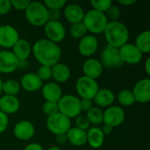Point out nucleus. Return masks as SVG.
I'll use <instances>...</instances> for the list:
<instances>
[{
    "label": "nucleus",
    "mask_w": 150,
    "mask_h": 150,
    "mask_svg": "<svg viewBox=\"0 0 150 150\" xmlns=\"http://www.w3.org/2000/svg\"><path fill=\"white\" fill-rule=\"evenodd\" d=\"M32 53L41 66L53 67L60 62L62 57V49L59 45L47 39L36 40L32 47Z\"/></svg>",
    "instance_id": "1"
},
{
    "label": "nucleus",
    "mask_w": 150,
    "mask_h": 150,
    "mask_svg": "<svg viewBox=\"0 0 150 150\" xmlns=\"http://www.w3.org/2000/svg\"><path fill=\"white\" fill-rule=\"evenodd\" d=\"M103 33L107 45L116 48L121 47L129 40V30L120 21H109Z\"/></svg>",
    "instance_id": "2"
},
{
    "label": "nucleus",
    "mask_w": 150,
    "mask_h": 150,
    "mask_svg": "<svg viewBox=\"0 0 150 150\" xmlns=\"http://www.w3.org/2000/svg\"><path fill=\"white\" fill-rule=\"evenodd\" d=\"M25 16L29 24L34 26H43L48 21V9L41 2L33 1L25 11Z\"/></svg>",
    "instance_id": "3"
},
{
    "label": "nucleus",
    "mask_w": 150,
    "mask_h": 150,
    "mask_svg": "<svg viewBox=\"0 0 150 150\" xmlns=\"http://www.w3.org/2000/svg\"><path fill=\"white\" fill-rule=\"evenodd\" d=\"M82 22L86 27L87 32H90L94 35L104 33L109 21L105 13L91 9L84 13Z\"/></svg>",
    "instance_id": "4"
},
{
    "label": "nucleus",
    "mask_w": 150,
    "mask_h": 150,
    "mask_svg": "<svg viewBox=\"0 0 150 150\" xmlns=\"http://www.w3.org/2000/svg\"><path fill=\"white\" fill-rule=\"evenodd\" d=\"M59 112L67 118L73 119L81 115L82 110L80 105V98L74 95H64L57 102Z\"/></svg>",
    "instance_id": "5"
},
{
    "label": "nucleus",
    "mask_w": 150,
    "mask_h": 150,
    "mask_svg": "<svg viewBox=\"0 0 150 150\" xmlns=\"http://www.w3.org/2000/svg\"><path fill=\"white\" fill-rule=\"evenodd\" d=\"M99 87L97 80L91 79L85 76H80L76 83V91L81 98H88L93 100Z\"/></svg>",
    "instance_id": "6"
},
{
    "label": "nucleus",
    "mask_w": 150,
    "mask_h": 150,
    "mask_svg": "<svg viewBox=\"0 0 150 150\" xmlns=\"http://www.w3.org/2000/svg\"><path fill=\"white\" fill-rule=\"evenodd\" d=\"M46 125L47 129L55 135L66 134L71 128L70 120L60 112L47 117Z\"/></svg>",
    "instance_id": "7"
},
{
    "label": "nucleus",
    "mask_w": 150,
    "mask_h": 150,
    "mask_svg": "<svg viewBox=\"0 0 150 150\" xmlns=\"http://www.w3.org/2000/svg\"><path fill=\"white\" fill-rule=\"evenodd\" d=\"M99 62H101L103 68L105 67L106 69H118L124 65V62L120 55L119 48L110 45H106L103 48L100 54Z\"/></svg>",
    "instance_id": "8"
},
{
    "label": "nucleus",
    "mask_w": 150,
    "mask_h": 150,
    "mask_svg": "<svg viewBox=\"0 0 150 150\" xmlns=\"http://www.w3.org/2000/svg\"><path fill=\"white\" fill-rule=\"evenodd\" d=\"M126 118L125 111L119 105H112L103 112V123L113 127L121 125Z\"/></svg>",
    "instance_id": "9"
},
{
    "label": "nucleus",
    "mask_w": 150,
    "mask_h": 150,
    "mask_svg": "<svg viewBox=\"0 0 150 150\" xmlns=\"http://www.w3.org/2000/svg\"><path fill=\"white\" fill-rule=\"evenodd\" d=\"M44 33L47 40L58 44L66 37V29L61 21H47L44 25Z\"/></svg>",
    "instance_id": "10"
},
{
    "label": "nucleus",
    "mask_w": 150,
    "mask_h": 150,
    "mask_svg": "<svg viewBox=\"0 0 150 150\" xmlns=\"http://www.w3.org/2000/svg\"><path fill=\"white\" fill-rule=\"evenodd\" d=\"M120 55L124 63L135 65L140 63L142 59V53L133 43H126L119 48Z\"/></svg>",
    "instance_id": "11"
},
{
    "label": "nucleus",
    "mask_w": 150,
    "mask_h": 150,
    "mask_svg": "<svg viewBox=\"0 0 150 150\" xmlns=\"http://www.w3.org/2000/svg\"><path fill=\"white\" fill-rule=\"evenodd\" d=\"M19 39V33L14 26L10 25L0 26V47L12 48Z\"/></svg>",
    "instance_id": "12"
},
{
    "label": "nucleus",
    "mask_w": 150,
    "mask_h": 150,
    "mask_svg": "<svg viewBox=\"0 0 150 150\" xmlns=\"http://www.w3.org/2000/svg\"><path fill=\"white\" fill-rule=\"evenodd\" d=\"M135 102L146 104L150 100V79L143 78L138 81L132 91Z\"/></svg>",
    "instance_id": "13"
},
{
    "label": "nucleus",
    "mask_w": 150,
    "mask_h": 150,
    "mask_svg": "<svg viewBox=\"0 0 150 150\" xmlns=\"http://www.w3.org/2000/svg\"><path fill=\"white\" fill-rule=\"evenodd\" d=\"M18 66V60L9 50L0 51V73L11 74L14 72Z\"/></svg>",
    "instance_id": "14"
},
{
    "label": "nucleus",
    "mask_w": 150,
    "mask_h": 150,
    "mask_svg": "<svg viewBox=\"0 0 150 150\" xmlns=\"http://www.w3.org/2000/svg\"><path fill=\"white\" fill-rule=\"evenodd\" d=\"M98 40L93 34H87L78 43V51L84 57L92 56L98 50Z\"/></svg>",
    "instance_id": "15"
},
{
    "label": "nucleus",
    "mask_w": 150,
    "mask_h": 150,
    "mask_svg": "<svg viewBox=\"0 0 150 150\" xmlns=\"http://www.w3.org/2000/svg\"><path fill=\"white\" fill-rule=\"evenodd\" d=\"M35 134V127L28 120H21L13 127V134L19 141L31 140Z\"/></svg>",
    "instance_id": "16"
},
{
    "label": "nucleus",
    "mask_w": 150,
    "mask_h": 150,
    "mask_svg": "<svg viewBox=\"0 0 150 150\" xmlns=\"http://www.w3.org/2000/svg\"><path fill=\"white\" fill-rule=\"evenodd\" d=\"M83 76L97 80L103 73V66L99 60L95 58H88L83 64Z\"/></svg>",
    "instance_id": "17"
},
{
    "label": "nucleus",
    "mask_w": 150,
    "mask_h": 150,
    "mask_svg": "<svg viewBox=\"0 0 150 150\" xmlns=\"http://www.w3.org/2000/svg\"><path fill=\"white\" fill-rule=\"evenodd\" d=\"M84 11L83 7L77 4H67L64 8V17L68 22L71 25L76 23H80L83 21L84 17Z\"/></svg>",
    "instance_id": "18"
},
{
    "label": "nucleus",
    "mask_w": 150,
    "mask_h": 150,
    "mask_svg": "<svg viewBox=\"0 0 150 150\" xmlns=\"http://www.w3.org/2000/svg\"><path fill=\"white\" fill-rule=\"evenodd\" d=\"M41 93L46 101L58 102L62 97V91L60 85L54 82H48L43 84L41 88Z\"/></svg>",
    "instance_id": "19"
},
{
    "label": "nucleus",
    "mask_w": 150,
    "mask_h": 150,
    "mask_svg": "<svg viewBox=\"0 0 150 150\" xmlns=\"http://www.w3.org/2000/svg\"><path fill=\"white\" fill-rule=\"evenodd\" d=\"M19 84L25 91L35 92L42 88L43 82L35 73H26L21 77Z\"/></svg>",
    "instance_id": "20"
},
{
    "label": "nucleus",
    "mask_w": 150,
    "mask_h": 150,
    "mask_svg": "<svg viewBox=\"0 0 150 150\" xmlns=\"http://www.w3.org/2000/svg\"><path fill=\"white\" fill-rule=\"evenodd\" d=\"M20 107V102L15 96L4 95L0 98V111L6 115L16 113Z\"/></svg>",
    "instance_id": "21"
},
{
    "label": "nucleus",
    "mask_w": 150,
    "mask_h": 150,
    "mask_svg": "<svg viewBox=\"0 0 150 150\" xmlns=\"http://www.w3.org/2000/svg\"><path fill=\"white\" fill-rule=\"evenodd\" d=\"M11 52L18 61H27L32 53V46L28 40L19 39L12 47Z\"/></svg>",
    "instance_id": "22"
},
{
    "label": "nucleus",
    "mask_w": 150,
    "mask_h": 150,
    "mask_svg": "<svg viewBox=\"0 0 150 150\" xmlns=\"http://www.w3.org/2000/svg\"><path fill=\"white\" fill-rule=\"evenodd\" d=\"M94 103L98 105V107H109L112 106L115 101L114 93L109 89H99L97 92L96 96L93 98Z\"/></svg>",
    "instance_id": "23"
},
{
    "label": "nucleus",
    "mask_w": 150,
    "mask_h": 150,
    "mask_svg": "<svg viewBox=\"0 0 150 150\" xmlns=\"http://www.w3.org/2000/svg\"><path fill=\"white\" fill-rule=\"evenodd\" d=\"M68 142L75 147H82L87 143V133L76 127H71L66 134Z\"/></svg>",
    "instance_id": "24"
},
{
    "label": "nucleus",
    "mask_w": 150,
    "mask_h": 150,
    "mask_svg": "<svg viewBox=\"0 0 150 150\" xmlns=\"http://www.w3.org/2000/svg\"><path fill=\"white\" fill-rule=\"evenodd\" d=\"M52 78L55 81L56 83H63L69 81L70 78V69L69 68L64 64L58 62L54 65L52 68Z\"/></svg>",
    "instance_id": "25"
},
{
    "label": "nucleus",
    "mask_w": 150,
    "mask_h": 150,
    "mask_svg": "<svg viewBox=\"0 0 150 150\" xmlns=\"http://www.w3.org/2000/svg\"><path fill=\"white\" fill-rule=\"evenodd\" d=\"M87 133V142L90 147L93 149H99L104 144L105 134L98 127H92L88 129Z\"/></svg>",
    "instance_id": "26"
},
{
    "label": "nucleus",
    "mask_w": 150,
    "mask_h": 150,
    "mask_svg": "<svg viewBox=\"0 0 150 150\" xmlns=\"http://www.w3.org/2000/svg\"><path fill=\"white\" fill-rule=\"evenodd\" d=\"M134 45L142 54H149L150 52V32L143 31L138 34L135 39Z\"/></svg>",
    "instance_id": "27"
},
{
    "label": "nucleus",
    "mask_w": 150,
    "mask_h": 150,
    "mask_svg": "<svg viewBox=\"0 0 150 150\" xmlns=\"http://www.w3.org/2000/svg\"><path fill=\"white\" fill-rule=\"evenodd\" d=\"M86 119L91 125L95 127L103 123V111L98 106H93L88 112H86Z\"/></svg>",
    "instance_id": "28"
},
{
    "label": "nucleus",
    "mask_w": 150,
    "mask_h": 150,
    "mask_svg": "<svg viewBox=\"0 0 150 150\" xmlns=\"http://www.w3.org/2000/svg\"><path fill=\"white\" fill-rule=\"evenodd\" d=\"M20 84L18 81L13 79H9L4 82H3L2 85V92L4 93V95L9 96H15L18 94L20 91Z\"/></svg>",
    "instance_id": "29"
},
{
    "label": "nucleus",
    "mask_w": 150,
    "mask_h": 150,
    "mask_svg": "<svg viewBox=\"0 0 150 150\" xmlns=\"http://www.w3.org/2000/svg\"><path fill=\"white\" fill-rule=\"evenodd\" d=\"M117 100L122 106H131L135 103V99L132 91L128 89L121 90L117 95Z\"/></svg>",
    "instance_id": "30"
},
{
    "label": "nucleus",
    "mask_w": 150,
    "mask_h": 150,
    "mask_svg": "<svg viewBox=\"0 0 150 150\" xmlns=\"http://www.w3.org/2000/svg\"><path fill=\"white\" fill-rule=\"evenodd\" d=\"M87 29L83 24V22L72 24L69 27V34L72 38L76 40H81L85 35H87Z\"/></svg>",
    "instance_id": "31"
},
{
    "label": "nucleus",
    "mask_w": 150,
    "mask_h": 150,
    "mask_svg": "<svg viewBox=\"0 0 150 150\" xmlns=\"http://www.w3.org/2000/svg\"><path fill=\"white\" fill-rule=\"evenodd\" d=\"M112 4L113 3L111 0H92L91 2L93 10L103 13H105Z\"/></svg>",
    "instance_id": "32"
},
{
    "label": "nucleus",
    "mask_w": 150,
    "mask_h": 150,
    "mask_svg": "<svg viewBox=\"0 0 150 150\" xmlns=\"http://www.w3.org/2000/svg\"><path fill=\"white\" fill-rule=\"evenodd\" d=\"M42 112L47 116H52L54 114H56L59 112V109H58V105L56 102H49V101H46L43 105H42Z\"/></svg>",
    "instance_id": "33"
},
{
    "label": "nucleus",
    "mask_w": 150,
    "mask_h": 150,
    "mask_svg": "<svg viewBox=\"0 0 150 150\" xmlns=\"http://www.w3.org/2000/svg\"><path fill=\"white\" fill-rule=\"evenodd\" d=\"M52 67H48V66H41L38 69V71L36 73V75L38 76V77L42 81V82H46L48 81L49 79L52 78Z\"/></svg>",
    "instance_id": "34"
},
{
    "label": "nucleus",
    "mask_w": 150,
    "mask_h": 150,
    "mask_svg": "<svg viewBox=\"0 0 150 150\" xmlns=\"http://www.w3.org/2000/svg\"><path fill=\"white\" fill-rule=\"evenodd\" d=\"M105 14L107 17V18L111 19V21H118V19L120 17V10L116 4H112L109 7V9L105 12Z\"/></svg>",
    "instance_id": "35"
},
{
    "label": "nucleus",
    "mask_w": 150,
    "mask_h": 150,
    "mask_svg": "<svg viewBox=\"0 0 150 150\" xmlns=\"http://www.w3.org/2000/svg\"><path fill=\"white\" fill-rule=\"evenodd\" d=\"M45 6L48 10H61L66 5L65 0H45Z\"/></svg>",
    "instance_id": "36"
},
{
    "label": "nucleus",
    "mask_w": 150,
    "mask_h": 150,
    "mask_svg": "<svg viewBox=\"0 0 150 150\" xmlns=\"http://www.w3.org/2000/svg\"><path fill=\"white\" fill-rule=\"evenodd\" d=\"M76 126L77 128L86 131L90 128L91 124L89 123L88 120L83 115H79L76 118Z\"/></svg>",
    "instance_id": "37"
},
{
    "label": "nucleus",
    "mask_w": 150,
    "mask_h": 150,
    "mask_svg": "<svg viewBox=\"0 0 150 150\" xmlns=\"http://www.w3.org/2000/svg\"><path fill=\"white\" fill-rule=\"evenodd\" d=\"M31 3L30 0H11V8H14L18 11H25L29 4Z\"/></svg>",
    "instance_id": "38"
},
{
    "label": "nucleus",
    "mask_w": 150,
    "mask_h": 150,
    "mask_svg": "<svg viewBox=\"0 0 150 150\" xmlns=\"http://www.w3.org/2000/svg\"><path fill=\"white\" fill-rule=\"evenodd\" d=\"M11 9L10 0H0V16L7 14Z\"/></svg>",
    "instance_id": "39"
},
{
    "label": "nucleus",
    "mask_w": 150,
    "mask_h": 150,
    "mask_svg": "<svg viewBox=\"0 0 150 150\" xmlns=\"http://www.w3.org/2000/svg\"><path fill=\"white\" fill-rule=\"evenodd\" d=\"M8 125H9L8 115H6L5 113L0 111V134H3L7 129Z\"/></svg>",
    "instance_id": "40"
},
{
    "label": "nucleus",
    "mask_w": 150,
    "mask_h": 150,
    "mask_svg": "<svg viewBox=\"0 0 150 150\" xmlns=\"http://www.w3.org/2000/svg\"><path fill=\"white\" fill-rule=\"evenodd\" d=\"M80 105L82 112H88L90 109L93 107V100L88 99V98H81L80 99Z\"/></svg>",
    "instance_id": "41"
},
{
    "label": "nucleus",
    "mask_w": 150,
    "mask_h": 150,
    "mask_svg": "<svg viewBox=\"0 0 150 150\" xmlns=\"http://www.w3.org/2000/svg\"><path fill=\"white\" fill-rule=\"evenodd\" d=\"M62 18L60 10H48V21H59Z\"/></svg>",
    "instance_id": "42"
},
{
    "label": "nucleus",
    "mask_w": 150,
    "mask_h": 150,
    "mask_svg": "<svg viewBox=\"0 0 150 150\" xmlns=\"http://www.w3.org/2000/svg\"><path fill=\"white\" fill-rule=\"evenodd\" d=\"M55 141H56V143H57L59 146L65 145V144L68 142V140H67V136H66V134L55 135Z\"/></svg>",
    "instance_id": "43"
},
{
    "label": "nucleus",
    "mask_w": 150,
    "mask_h": 150,
    "mask_svg": "<svg viewBox=\"0 0 150 150\" xmlns=\"http://www.w3.org/2000/svg\"><path fill=\"white\" fill-rule=\"evenodd\" d=\"M24 150H44V148L37 142H33L28 144Z\"/></svg>",
    "instance_id": "44"
},
{
    "label": "nucleus",
    "mask_w": 150,
    "mask_h": 150,
    "mask_svg": "<svg viewBox=\"0 0 150 150\" xmlns=\"http://www.w3.org/2000/svg\"><path fill=\"white\" fill-rule=\"evenodd\" d=\"M101 130H102L103 134H105V135H109V134H112V130H113V128H112V127H110V126L104 125V127L101 128Z\"/></svg>",
    "instance_id": "45"
},
{
    "label": "nucleus",
    "mask_w": 150,
    "mask_h": 150,
    "mask_svg": "<svg viewBox=\"0 0 150 150\" xmlns=\"http://www.w3.org/2000/svg\"><path fill=\"white\" fill-rule=\"evenodd\" d=\"M118 3L122 4V5H125V6H129V5L135 4L136 1L135 0H119Z\"/></svg>",
    "instance_id": "46"
},
{
    "label": "nucleus",
    "mask_w": 150,
    "mask_h": 150,
    "mask_svg": "<svg viewBox=\"0 0 150 150\" xmlns=\"http://www.w3.org/2000/svg\"><path fill=\"white\" fill-rule=\"evenodd\" d=\"M145 70L148 76H150V58L148 57L145 62Z\"/></svg>",
    "instance_id": "47"
},
{
    "label": "nucleus",
    "mask_w": 150,
    "mask_h": 150,
    "mask_svg": "<svg viewBox=\"0 0 150 150\" xmlns=\"http://www.w3.org/2000/svg\"><path fill=\"white\" fill-rule=\"evenodd\" d=\"M27 65H28L27 61H18V69H25L27 67Z\"/></svg>",
    "instance_id": "48"
},
{
    "label": "nucleus",
    "mask_w": 150,
    "mask_h": 150,
    "mask_svg": "<svg viewBox=\"0 0 150 150\" xmlns=\"http://www.w3.org/2000/svg\"><path fill=\"white\" fill-rule=\"evenodd\" d=\"M47 150H62V149L59 148V147H57V146H53V147L48 148Z\"/></svg>",
    "instance_id": "49"
},
{
    "label": "nucleus",
    "mask_w": 150,
    "mask_h": 150,
    "mask_svg": "<svg viewBox=\"0 0 150 150\" xmlns=\"http://www.w3.org/2000/svg\"><path fill=\"white\" fill-rule=\"evenodd\" d=\"M2 85H3V80L0 77V94L2 93Z\"/></svg>",
    "instance_id": "50"
},
{
    "label": "nucleus",
    "mask_w": 150,
    "mask_h": 150,
    "mask_svg": "<svg viewBox=\"0 0 150 150\" xmlns=\"http://www.w3.org/2000/svg\"><path fill=\"white\" fill-rule=\"evenodd\" d=\"M0 51H1V47H0Z\"/></svg>",
    "instance_id": "51"
},
{
    "label": "nucleus",
    "mask_w": 150,
    "mask_h": 150,
    "mask_svg": "<svg viewBox=\"0 0 150 150\" xmlns=\"http://www.w3.org/2000/svg\"><path fill=\"white\" fill-rule=\"evenodd\" d=\"M0 26H1V24H0Z\"/></svg>",
    "instance_id": "52"
}]
</instances>
